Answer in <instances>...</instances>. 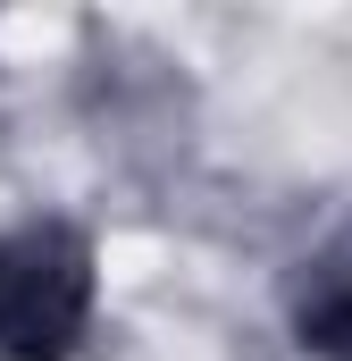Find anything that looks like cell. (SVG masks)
Segmentation results:
<instances>
[{
  "label": "cell",
  "instance_id": "1",
  "mask_svg": "<svg viewBox=\"0 0 352 361\" xmlns=\"http://www.w3.org/2000/svg\"><path fill=\"white\" fill-rule=\"evenodd\" d=\"M92 235L68 219H25L0 235V361H76L92 328Z\"/></svg>",
  "mask_w": 352,
  "mask_h": 361
},
{
  "label": "cell",
  "instance_id": "2",
  "mask_svg": "<svg viewBox=\"0 0 352 361\" xmlns=\"http://www.w3.org/2000/svg\"><path fill=\"white\" fill-rule=\"evenodd\" d=\"M294 345L302 361H352V235L302 261L294 286Z\"/></svg>",
  "mask_w": 352,
  "mask_h": 361
}]
</instances>
